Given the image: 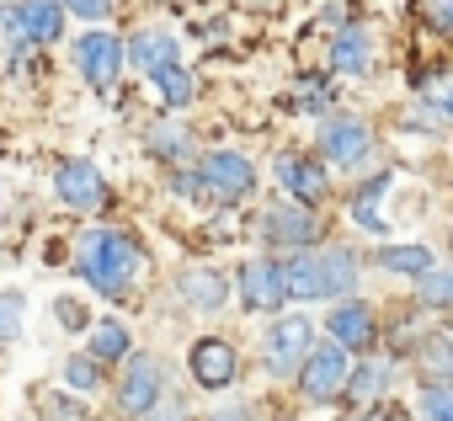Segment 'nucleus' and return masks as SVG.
I'll return each mask as SVG.
<instances>
[{
	"instance_id": "f257e3e1",
	"label": "nucleus",
	"mask_w": 453,
	"mask_h": 421,
	"mask_svg": "<svg viewBox=\"0 0 453 421\" xmlns=\"http://www.w3.org/2000/svg\"><path fill=\"white\" fill-rule=\"evenodd\" d=\"M75 267L96 294H128L139 272V246L123 230H86L75 241Z\"/></svg>"
},
{
	"instance_id": "f03ea898",
	"label": "nucleus",
	"mask_w": 453,
	"mask_h": 421,
	"mask_svg": "<svg viewBox=\"0 0 453 421\" xmlns=\"http://www.w3.org/2000/svg\"><path fill=\"white\" fill-rule=\"evenodd\" d=\"M310 347H315V320H310V315H283V320L262 336V363H267L273 379H288V373L304 363Z\"/></svg>"
},
{
	"instance_id": "7ed1b4c3",
	"label": "nucleus",
	"mask_w": 453,
	"mask_h": 421,
	"mask_svg": "<svg viewBox=\"0 0 453 421\" xmlns=\"http://www.w3.org/2000/svg\"><path fill=\"white\" fill-rule=\"evenodd\" d=\"M197 181H203V192H208V197L235 203V197H246V192L257 187V165H251L241 149H213V155L203 160Z\"/></svg>"
},
{
	"instance_id": "20e7f679",
	"label": "nucleus",
	"mask_w": 453,
	"mask_h": 421,
	"mask_svg": "<svg viewBox=\"0 0 453 421\" xmlns=\"http://www.w3.org/2000/svg\"><path fill=\"white\" fill-rule=\"evenodd\" d=\"M347 352L342 347H310L304 352V363H299V389H304V400H315V405H326V400H336L342 394V384H347Z\"/></svg>"
},
{
	"instance_id": "39448f33",
	"label": "nucleus",
	"mask_w": 453,
	"mask_h": 421,
	"mask_svg": "<svg viewBox=\"0 0 453 421\" xmlns=\"http://www.w3.org/2000/svg\"><path fill=\"white\" fill-rule=\"evenodd\" d=\"M165 389V368L155 357H123V379H118V410L123 416H150L160 405Z\"/></svg>"
},
{
	"instance_id": "423d86ee",
	"label": "nucleus",
	"mask_w": 453,
	"mask_h": 421,
	"mask_svg": "<svg viewBox=\"0 0 453 421\" xmlns=\"http://www.w3.org/2000/svg\"><path fill=\"white\" fill-rule=\"evenodd\" d=\"M0 22H6V33L17 43H54V38H65L59 0H17V6L0 11Z\"/></svg>"
},
{
	"instance_id": "0eeeda50",
	"label": "nucleus",
	"mask_w": 453,
	"mask_h": 421,
	"mask_svg": "<svg viewBox=\"0 0 453 421\" xmlns=\"http://www.w3.org/2000/svg\"><path fill=\"white\" fill-rule=\"evenodd\" d=\"M187 368H192V379L203 389H224V384H235V373H241V352L224 336H203V341H192Z\"/></svg>"
},
{
	"instance_id": "6e6552de",
	"label": "nucleus",
	"mask_w": 453,
	"mask_h": 421,
	"mask_svg": "<svg viewBox=\"0 0 453 421\" xmlns=\"http://www.w3.org/2000/svg\"><path fill=\"white\" fill-rule=\"evenodd\" d=\"M54 192L65 197V208H75V214H96V208L107 203V181L91 160H65L59 176H54Z\"/></svg>"
},
{
	"instance_id": "1a4fd4ad",
	"label": "nucleus",
	"mask_w": 453,
	"mask_h": 421,
	"mask_svg": "<svg viewBox=\"0 0 453 421\" xmlns=\"http://www.w3.org/2000/svg\"><path fill=\"white\" fill-rule=\"evenodd\" d=\"M75 65H81V75H86L96 91H112V80H118V70H123V43L96 27V33H86V38L75 43Z\"/></svg>"
},
{
	"instance_id": "9d476101",
	"label": "nucleus",
	"mask_w": 453,
	"mask_h": 421,
	"mask_svg": "<svg viewBox=\"0 0 453 421\" xmlns=\"http://www.w3.org/2000/svg\"><path fill=\"white\" fill-rule=\"evenodd\" d=\"M273 176H278V187H283V192H294L304 208L326 203V192H331V181H326V165H315V160H304V155H294V149L273 160Z\"/></svg>"
},
{
	"instance_id": "9b49d317",
	"label": "nucleus",
	"mask_w": 453,
	"mask_h": 421,
	"mask_svg": "<svg viewBox=\"0 0 453 421\" xmlns=\"http://www.w3.org/2000/svg\"><path fill=\"white\" fill-rule=\"evenodd\" d=\"M241 304L246 310H283V262L257 256L241 267Z\"/></svg>"
},
{
	"instance_id": "f8f14e48",
	"label": "nucleus",
	"mask_w": 453,
	"mask_h": 421,
	"mask_svg": "<svg viewBox=\"0 0 453 421\" xmlns=\"http://www.w3.org/2000/svg\"><path fill=\"white\" fill-rule=\"evenodd\" d=\"M326 331H331V347L357 352V347L373 341V310L363 299H336V310L326 315Z\"/></svg>"
},
{
	"instance_id": "ddd939ff",
	"label": "nucleus",
	"mask_w": 453,
	"mask_h": 421,
	"mask_svg": "<svg viewBox=\"0 0 453 421\" xmlns=\"http://www.w3.org/2000/svg\"><path fill=\"white\" fill-rule=\"evenodd\" d=\"M262 235L283 251H299V246H315L320 241V219H315V208H273Z\"/></svg>"
},
{
	"instance_id": "4468645a",
	"label": "nucleus",
	"mask_w": 453,
	"mask_h": 421,
	"mask_svg": "<svg viewBox=\"0 0 453 421\" xmlns=\"http://www.w3.org/2000/svg\"><path fill=\"white\" fill-rule=\"evenodd\" d=\"M320 149H326L331 165H357V160L368 155V123H357V118H331V123H320Z\"/></svg>"
},
{
	"instance_id": "2eb2a0df",
	"label": "nucleus",
	"mask_w": 453,
	"mask_h": 421,
	"mask_svg": "<svg viewBox=\"0 0 453 421\" xmlns=\"http://www.w3.org/2000/svg\"><path fill=\"white\" fill-rule=\"evenodd\" d=\"M315 278H320V299H347L357 294V256L347 246L315 251Z\"/></svg>"
},
{
	"instance_id": "dca6fc26",
	"label": "nucleus",
	"mask_w": 453,
	"mask_h": 421,
	"mask_svg": "<svg viewBox=\"0 0 453 421\" xmlns=\"http://www.w3.org/2000/svg\"><path fill=\"white\" fill-rule=\"evenodd\" d=\"M181 299H187V310L213 315L224 299H230V283H224V272H213V267H187L181 272Z\"/></svg>"
},
{
	"instance_id": "f3484780",
	"label": "nucleus",
	"mask_w": 453,
	"mask_h": 421,
	"mask_svg": "<svg viewBox=\"0 0 453 421\" xmlns=\"http://www.w3.org/2000/svg\"><path fill=\"white\" fill-rule=\"evenodd\" d=\"M128 59H134L144 75H160L165 65H176V38L160 33V27H144V33L128 38Z\"/></svg>"
},
{
	"instance_id": "a211bd4d",
	"label": "nucleus",
	"mask_w": 453,
	"mask_h": 421,
	"mask_svg": "<svg viewBox=\"0 0 453 421\" xmlns=\"http://www.w3.org/2000/svg\"><path fill=\"white\" fill-rule=\"evenodd\" d=\"M368 59H373L368 33H363V27H342V33H336V43H331V65H336L342 75H363V70H368Z\"/></svg>"
},
{
	"instance_id": "6ab92c4d",
	"label": "nucleus",
	"mask_w": 453,
	"mask_h": 421,
	"mask_svg": "<svg viewBox=\"0 0 453 421\" xmlns=\"http://www.w3.org/2000/svg\"><path fill=\"white\" fill-rule=\"evenodd\" d=\"M283 299H320V278H315V251H299L283 262Z\"/></svg>"
},
{
	"instance_id": "aec40b11",
	"label": "nucleus",
	"mask_w": 453,
	"mask_h": 421,
	"mask_svg": "<svg viewBox=\"0 0 453 421\" xmlns=\"http://www.w3.org/2000/svg\"><path fill=\"white\" fill-rule=\"evenodd\" d=\"M91 357H96V363H123V357H134L128 325H123V320H102V325L91 331Z\"/></svg>"
},
{
	"instance_id": "412c9836",
	"label": "nucleus",
	"mask_w": 453,
	"mask_h": 421,
	"mask_svg": "<svg viewBox=\"0 0 453 421\" xmlns=\"http://www.w3.org/2000/svg\"><path fill=\"white\" fill-rule=\"evenodd\" d=\"M379 267H384V272L421 278V272H432V251H426V246H384V251H379Z\"/></svg>"
},
{
	"instance_id": "4be33fe9",
	"label": "nucleus",
	"mask_w": 453,
	"mask_h": 421,
	"mask_svg": "<svg viewBox=\"0 0 453 421\" xmlns=\"http://www.w3.org/2000/svg\"><path fill=\"white\" fill-rule=\"evenodd\" d=\"M150 149H155L160 160L181 165V160H187V149H192V139H187V128H181V123H155V128H150Z\"/></svg>"
},
{
	"instance_id": "5701e85b",
	"label": "nucleus",
	"mask_w": 453,
	"mask_h": 421,
	"mask_svg": "<svg viewBox=\"0 0 453 421\" xmlns=\"http://www.w3.org/2000/svg\"><path fill=\"white\" fill-rule=\"evenodd\" d=\"M389 187V176H373V187H363L357 197H352V219L368 230V235H384V219H379V192Z\"/></svg>"
},
{
	"instance_id": "b1692460",
	"label": "nucleus",
	"mask_w": 453,
	"mask_h": 421,
	"mask_svg": "<svg viewBox=\"0 0 453 421\" xmlns=\"http://www.w3.org/2000/svg\"><path fill=\"white\" fill-rule=\"evenodd\" d=\"M22 331H27V294L6 288L0 294V341H17Z\"/></svg>"
},
{
	"instance_id": "393cba45",
	"label": "nucleus",
	"mask_w": 453,
	"mask_h": 421,
	"mask_svg": "<svg viewBox=\"0 0 453 421\" xmlns=\"http://www.w3.org/2000/svg\"><path fill=\"white\" fill-rule=\"evenodd\" d=\"M384 384H389V368H379V363H363L357 373H347V384H342V394H352V400H373V394H384Z\"/></svg>"
},
{
	"instance_id": "a878e982",
	"label": "nucleus",
	"mask_w": 453,
	"mask_h": 421,
	"mask_svg": "<svg viewBox=\"0 0 453 421\" xmlns=\"http://www.w3.org/2000/svg\"><path fill=\"white\" fill-rule=\"evenodd\" d=\"M155 86H160V96H165L171 107H187V102L197 96V80H192V75H187L181 65H165V70L155 75Z\"/></svg>"
},
{
	"instance_id": "bb28decb",
	"label": "nucleus",
	"mask_w": 453,
	"mask_h": 421,
	"mask_svg": "<svg viewBox=\"0 0 453 421\" xmlns=\"http://www.w3.org/2000/svg\"><path fill=\"white\" fill-rule=\"evenodd\" d=\"M416 299H421L426 310H442V304L453 299V278H448L442 267H432V272H421V278H416Z\"/></svg>"
},
{
	"instance_id": "cd10ccee",
	"label": "nucleus",
	"mask_w": 453,
	"mask_h": 421,
	"mask_svg": "<svg viewBox=\"0 0 453 421\" xmlns=\"http://www.w3.org/2000/svg\"><path fill=\"white\" fill-rule=\"evenodd\" d=\"M65 389H81V394L102 389V363L96 357H70L65 363Z\"/></svg>"
},
{
	"instance_id": "c85d7f7f",
	"label": "nucleus",
	"mask_w": 453,
	"mask_h": 421,
	"mask_svg": "<svg viewBox=\"0 0 453 421\" xmlns=\"http://www.w3.org/2000/svg\"><path fill=\"white\" fill-rule=\"evenodd\" d=\"M421 363H426V384H448V336H442V331L426 336Z\"/></svg>"
},
{
	"instance_id": "c756f323",
	"label": "nucleus",
	"mask_w": 453,
	"mask_h": 421,
	"mask_svg": "<svg viewBox=\"0 0 453 421\" xmlns=\"http://www.w3.org/2000/svg\"><path fill=\"white\" fill-rule=\"evenodd\" d=\"M421 416L426 421H453V389L448 384H426L421 389Z\"/></svg>"
},
{
	"instance_id": "7c9ffc66",
	"label": "nucleus",
	"mask_w": 453,
	"mask_h": 421,
	"mask_svg": "<svg viewBox=\"0 0 453 421\" xmlns=\"http://www.w3.org/2000/svg\"><path fill=\"white\" fill-rule=\"evenodd\" d=\"M59 11H75V17H86V22H102V17L112 11V0H59Z\"/></svg>"
},
{
	"instance_id": "2f4dec72",
	"label": "nucleus",
	"mask_w": 453,
	"mask_h": 421,
	"mask_svg": "<svg viewBox=\"0 0 453 421\" xmlns=\"http://www.w3.org/2000/svg\"><path fill=\"white\" fill-rule=\"evenodd\" d=\"M54 315H59L70 331H81V325H86V310H81V299H59V304H54Z\"/></svg>"
},
{
	"instance_id": "473e14b6",
	"label": "nucleus",
	"mask_w": 453,
	"mask_h": 421,
	"mask_svg": "<svg viewBox=\"0 0 453 421\" xmlns=\"http://www.w3.org/2000/svg\"><path fill=\"white\" fill-rule=\"evenodd\" d=\"M426 17H432L437 33H448L453 27V0H426Z\"/></svg>"
},
{
	"instance_id": "72a5a7b5",
	"label": "nucleus",
	"mask_w": 453,
	"mask_h": 421,
	"mask_svg": "<svg viewBox=\"0 0 453 421\" xmlns=\"http://www.w3.org/2000/svg\"><path fill=\"white\" fill-rule=\"evenodd\" d=\"M208 421H251V410H246V405H224V410H213Z\"/></svg>"
},
{
	"instance_id": "f704fd0d",
	"label": "nucleus",
	"mask_w": 453,
	"mask_h": 421,
	"mask_svg": "<svg viewBox=\"0 0 453 421\" xmlns=\"http://www.w3.org/2000/svg\"><path fill=\"white\" fill-rule=\"evenodd\" d=\"M150 421H187V416H181V410H160V416L150 410Z\"/></svg>"
},
{
	"instance_id": "c9c22d12",
	"label": "nucleus",
	"mask_w": 453,
	"mask_h": 421,
	"mask_svg": "<svg viewBox=\"0 0 453 421\" xmlns=\"http://www.w3.org/2000/svg\"><path fill=\"white\" fill-rule=\"evenodd\" d=\"M352 421H384V416H379V410H363V416H352Z\"/></svg>"
}]
</instances>
